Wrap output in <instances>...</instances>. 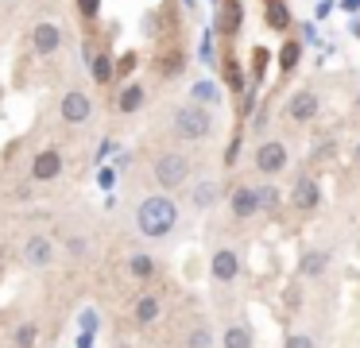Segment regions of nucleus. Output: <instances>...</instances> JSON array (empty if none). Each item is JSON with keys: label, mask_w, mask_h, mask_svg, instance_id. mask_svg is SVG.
Returning a JSON list of instances; mask_svg holds the SVG:
<instances>
[{"label": "nucleus", "mask_w": 360, "mask_h": 348, "mask_svg": "<svg viewBox=\"0 0 360 348\" xmlns=\"http://www.w3.org/2000/svg\"><path fill=\"white\" fill-rule=\"evenodd\" d=\"M43 337H47V325H43L39 314H20L4 333L8 348H43Z\"/></svg>", "instance_id": "nucleus-17"}, {"label": "nucleus", "mask_w": 360, "mask_h": 348, "mask_svg": "<svg viewBox=\"0 0 360 348\" xmlns=\"http://www.w3.org/2000/svg\"><path fill=\"white\" fill-rule=\"evenodd\" d=\"M352 105H356V116H360V89H356V97H352Z\"/></svg>", "instance_id": "nucleus-29"}, {"label": "nucleus", "mask_w": 360, "mask_h": 348, "mask_svg": "<svg viewBox=\"0 0 360 348\" xmlns=\"http://www.w3.org/2000/svg\"><path fill=\"white\" fill-rule=\"evenodd\" d=\"M252 167H256V174H264V178L287 174V167H290V143H287V139H279V136L259 139V143L252 147Z\"/></svg>", "instance_id": "nucleus-11"}, {"label": "nucleus", "mask_w": 360, "mask_h": 348, "mask_svg": "<svg viewBox=\"0 0 360 348\" xmlns=\"http://www.w3.org/2000/svg\"><path fill=\"white\" fill-rule=\"evenodd\" d=\"M167 306H171V290H167V286H159V283H148L132 298L128 317H132L136 329H151L155 321H163V317H167Z\"/></svg>", "instance_id": "nucleus-8"}, {"label": "nucleus", "mask_w": 360, "mask_h": 348, "mask_svg": "<svg viewBox=\"0 0 360 348\" xmlns=\"http://www.w3.org/2000/svg\"><path fill=\"white\" fill-rule=\"evenodd\" d=\"M352 167L360 170V139H356V143H352Z\"/></svg>", "instance_id": "nucleus-28"}, {"label": "nucleus", "mask_w": 360, "mask_h": 348, "mask_svg": "<svg viewBox=\"0 0 360 348\" xmlns=\"http://www.w3.org/2000/svg\"><path fill=\"white\" fill-rule=\"evenodd\" d=\"M63 174H66V151L58 143L35 147L27 155V182L32 186H55Z\"/></svg>", "instance_id": "nucleus-10"}, {"label": "nucleus", "mask_w": 360, "mask_h": 348, "mask_svg": "<svg viewBox=\"0 0 360 348\" xmlns=\"http://www.w3.org/2000/svg\"><path fill=\"white\" fill-rule=\"evenodd\" d=\"M174 348H179V344H174Z\"/></svg>", "instance_id": "nucleus-30"}, {"label": "nucleus", "mask_w": 360, "mask_h": 348, "mask_svg": "<svg viewBox=\"0 0 360 348\" xmlns=\"http://www.w3.org/2000/svg\"><path fill=\"white\" fill-rule=\"evenodd\" d=\"M290 205H295L298 213H306V217H310L314 209L321 205V190H318V178H314V174H306V170H302V174L295 178V186H290Z\"/></svg>", "instance_id": "nucleus-19"}, {"label": "nucleus", "mask_w": 360, "mask_h": 348, "mask_svg": "<svg viewBox=\"0 0 360 348\" xmlns=\"http://www.w3.org/2000/svg\"><path fill=\"white\" fill-rule=\"evenodd\" d=\"M94 77H97V82H109V77H112V62L109 58H105V54H97V58H94Z\"/></svg>", "instance_id": "nucleus-26"}, {"label": "nucleus", "mask_w": 360, "mask_h": 348, "mask_svg": "<svg viewBox=\"0 0 360 348\" xmlns=\"http://www.w3.org/2000/svg\"><path fill=\"white\" fill-rule=\"evenodd\" d=\"M143 174H148L151 190L179 193L182 186L198 174V159L186 147H151V151L143 155Z\"/></svg>", "instance_id": "nucleus-2"}, {"label": "nucleus", "mask_w": 360, "mask_h": 348, "mask_svg": "<svg viewBox=\"0 0 360 348\" xmlns=\"http://www.w3.org/2000/svg\"><path fill=\"white\" fill-rule=\"evenodd\" d=\"M174 198H182V205L194 209V213H210V209H217V201L225 198V182H221L217 174H202V170H198Z\"/></svg>", "instance_id": "nucleus-9"}, {"label": "nucleus", "mask_w": 360, "mask_h": 348, "mask_svg": "<svg viewBox=\"0 0 360 348\" xmlns=\"http://www.w3.org/2000/svg\"><path fill=\"white\" fill-rule=\"evenodd\" d=\"M16 255H20V263H24V271H51L58 263V240H55V232L51 228H27L24 236H20V244H16Z\"/></svg>", "instance_id": "nucleus-6"}, {"label": "nucleus", "mask_w": 360, "mask_h": 348, "mask_svg": "<svg viewBox=\"0 0 360 348\" xmlns=\"http://www.w3.org/2000/svg\"><path fill=\"white\" fill-rule=\"evenodd\" d=\"M298 58H302V46H298L295 39H287V43H283V51H279V70H283V74H295Z\"/></svg>", "instance_id": "nucleus-23"}, {"label": "nucleus", "mask_w": 360, "mask_h": 348, "mask_svg": "<svg viewBox=\"0 0 360 348\" xmlns=\"http://www.w3.org/2000/svg\"><path fill=\"white\" fill-rule=\"evenodd\" d=\"M58 240V252L74 263H86L89 255L97 252V228L86 221V217H63L58 228H51Z\"/></svg>", "instance_id": "nucleus-5"}, {"label": "nucleus", "mask_w": 360, "mask_h": 348, "mask_svg": "<svg viewBox=\"0 0 360 348\" xmlns=\"http://www.w3.org/2000/svg\"><path fill=\"white\" fill-rule=\"evenodd\" d=\"M267 27H275V31L287 27V12H283L279 0H271V8H267Z\"/></svg>", "instance_id": "nucleus-25"}, {"label": "nucleus", "mask_w": 360, "mask_h": 348, "mask_svg": "<svg viewBox=\"0 0 360 348\" xmlns=\"http://www.w3.org/2000/svg\"><path fill=\"white\" fill-rule=\"evenodd\" d=\"M132 221H136V232H140L148 244H159V240H171L174 232H179L182 205H179L174 193L148 190L132 201Z\"/></svg>", "instance_id": "nucleus-1"}, {"label": "nucleus", "mask_w": 360, "mask_h": 348, "mask_svg": "<svg viewBox=\"0 0 360 348\" xmlns=\"http://www.w3.org/2000/svg\"><path fill=\"white\" fill-rule=\"evenodd\" d=\"M120 271H124L128 283L148 286V283H159V275H163V263H159V255L148 252V247H132V252L120 259Z\"/></svg>", "instance_id": "nucleus-14"}, {"label": "nucleus", "mask_w": 360, "mask_h": 348, "mask_svg": "<svg viewBox=\"0 0 360 348\" xmlns=\"http://www.w3.org/2000/svg\"><path fill=\"white\" fill-rule=\"evenodd\" d=\"M244 278V247L233 236L213 240L210 247V283L217 290H236V283Z\"/></svg>", "instance_id": "nucleus-4"}, {"label": "nucleus", "mask_w": 360, "mask_h": 348, "mask_svg": "<svg viewBox=\"0 0 360 348\" xmlns=\"http://www.w3.org/2000/svg\"><path fill=\"white\" fill-rule=\"evenodd\" d=\"M167 131H171L179 143L186 147H202L213 139V131H217V116H213L210 105H202V101H179V105L167 108Z\"/></svg>", "instance_id": "nucleus-3"}, {"label": "nucleus", "mask_w": 360, "mask_h": 348, "mask_svg": "<svg viewBox=\"0 0 360 348\" xmlns=\"http://www.w3.org/2000/svg\"><path fill=\"white\" fill-rule=\"evenodd\" d=\"M179 348H217V321L210 314H194L179 337Z\"/></svg>", "instance_id": "nucleus-18"}, {"label": "nucleus", "mask_w": 360, "mask_h": 348, "mask_svg": "<svg viewBox=\"0 0 360 348\" xmlns=\"http://www.w3.org/2000/svg\"><path fill=\"white\" fill-rule=\"evenodd\" d=\"M298 283H310V286H318V283H326L329 275H333V252L329 247H306L302 255H298Z\"/></svg>", "instance_id": "nucleus-16"}, {"label": "nucleus", "mask_w": 360, "mask_h": 348, "mask_svg": "<svg viewBox=\"0 0 360 348\" xmlns=\"http://www.w3.org/2000/svg\"><path fill=\"white\" fill-rule=\"evenodd\" d=\"M55 116H58V124H66V128L82 131V128H89V124L97 120V105H94V97H89L86 89L70 85V89L58 93V101H55Z\"/></svg>", "instance_id": "nucleus-7"}, {"label": "nucleus", "mask_w": 360, "mask_h": 348, "mask_svg": "<svg viewBox=\"0 0 360 348\" xmlns=\"http://www.w3.org/2000/svg\"><path fill=\"white\" fill-rule=\"evenodd\" d=\"M229 221L233 224H248L264 213V201H259V182H236L229 190Z\"/></svg>", "instance_id": "nucleus-12"}, {"label": "nucleus", "mask_w": 360, "mask_h": 348, "mask_svg": "<svg viewBox=\"0 0 360 348\" xmlns=\"http://www.w3.org/2000/svg\"><path fill=\"white\" fill-rule=\"evenodd\" d=\"M321 116V97L318 89H295L287 101H283V120L295 124V128H306V124H314Z\"/></svg>", "instance_id": "nucleus-15"}, {"label": "nucleus", "mask_w": 360, "mask_h": 348, "mask_svg": "<svg viewBox=\"0 0 360 348\" xmlns=\"http://www.w3.org/2000/svg\"><path fill=\"white\" fill-rule=\"evenodd\" d=\"M78 8H82V15H86V20H94L97 8H101V0H78Z\"/></svg>", "instance_id": "nucleus-27"}, {"label": "nucleus", "mask_w": 360, "mask_h": 348, "mask_svg": "<svg viewBox=\"0 0 360 348\" xmlns=\"http://www.w3.org/2000/svg\"><path fill=\"white\" fill-rule=\"evenodd\" d=\"M283 348H318V340H314V333L295 329V333H287V337H283Z\"/></svg>", "instance_id": "nucleus-24"}, {"label": "nucleus", "mask_w": 360, "mask_h": 348, "mask_svg": "<svg viewBox=\"0 0 360 348\" xmlns=\"http://www.w3.org/2000/svg\"><path fill=\"white\" fill-rule=\"evenodd\" d=\"M217 348H256V329L240 309L229 306V317L217 321Z\"/></svg>", "instance_id": "nucleus-13"}, {"label": "nucleus", "mask_w": 360, "mask_h": 348, "mask_svg": "<svg viewBox=\"0 0 360 348\" xmlns=\"http://www.w3.org/2000/svg\"><path fill=\"white\" fill-rule=\"evenodd\" d=\"M148 105V85L143 82H124L117 93V116H136Z\"/></svg>", "instance_id": "nucleus-21"}, {"label": "nucleus", "mask_w": 360, "mask_h": 348, "mask_svg": "<svg viewBox=\"0 0 360 348\" xmlns=\"http://www.w3.org/2000/svg\"><path fill=\"white\" fill-rule=\"evenodd\" d=\"M240 20H244L240 0H225V4H221V15H217L221 35H236V31H240Z\"/></svg>", "instance_id": "nucleus-22"}, {"label": "nucleus", "mask_w": 360, "mask_h": 348, "mask_svg": "<svg viewBox=\"0 0 360 348\" xmlns=\"http://www.w3.org/2000/svg\"><path fill=\"white\" fill-rule=\"evenodd\" d=\"M32 46L39 58H51V54L63 51V27H58L55 20H39L32 27Z\"/></svg>", "instance_id": "nucleus-20"}]
</instances>
